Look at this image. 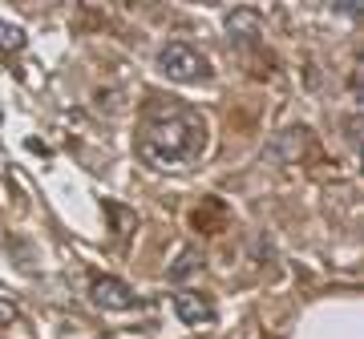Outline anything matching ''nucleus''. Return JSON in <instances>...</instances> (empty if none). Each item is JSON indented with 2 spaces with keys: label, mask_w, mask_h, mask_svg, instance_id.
Returning a JSON list of instances; mask_svg holds the SVG:
<instances>
[{
  "label": "nucleus",
  "mask_w": 364,
  "mask_h": 339,
  "mask_svg": "<svg viewBox=\"0 0 364 339\" xmlns=\"http://www.w3.org/2000/svg\"><path fill=\"white\" fill-rule=\"evenodd\" d=\"M134 150L150 170L182 174L207 150V121L186 105H154L138 126Z\"/></svg>",
  "instance_id": "f257e3e1"
},
{
  "label": "nucleus",
  "mask_w": 364,
  "mask_h": 339,
  "mask_svg": "<svg viewBox=\"0 0 364 339\" xmlns=\"http://www.w3.org/2000/svg\"><path fill=\"white\" fill-rule=\"evenodd\" d=\"M158 69H162V77L166 81H178V85H191V81H207L210 77L207 57H203L195 45H186V40H170V45H162V52H158Z\"/></svg>",
  "instance_id": "f03ea898"
},
{
  "label": "nucleus",
  "mask_w": 364,
  "mask_h": 339,
  "mask_svg": "<svg viewBox=\"0 0 364 339\" xmlns=\"http://www.w3.org/2000/svg\"><path fill=\"white\" fill-rule=\"evenodd\" d=\"M90 299H93V307H102V311H130V307H138V295H134L122 279H114V274H97V279H93Z\"/></svg>",
  "instance_id": "7ed1b4c3"
},
{
  "label": "nucleus",
  "mask_w": 364,
  "mask_h": 339,
  "mask_svg": "<svg viewBox=\"0 0 364 339\" xmlns=\"http://www.w3.org/2000/svg\"><path fill=\"white\" fill-rule=\"evenodd\" d=\"M174 315L186 327H207V323H215V303L207 295H198V291H178L174 295Z\"/></svg>",
  "instance_id": "20e7f679"
},
{
  "label": "nucleus",
  "mask_w": 364,
  "mask_h": 339,
  "mask_svg": "<svg viewBox=\"0 0 364 339\" xmlns=\"http://www.w3.org/2000/svg\"><path fill=\"white\" fill-rule=\"evenodd\" d=\"M263 33V16L255 9H231L227 13V37L235 45H251V40Z\"/></svg>",
  "instance_id": "39448f33"
},
{
  "label": "nucleus",
  "mask_w": 364,
  "mask_h": 339,
  "mask_svg": "<svg viewBox=\"0 0 364 339\" xmlns=\"http://www.w3.org/2000/svg\"><path fill=\"white\" fill-rule=\"evenodd\" d=\"M304 142H308L304 126H287V130L267 145V157H272L275 166H287V162H296V157L304 154Z\"/></svg>",
  "instance_id": "423d86ee"
},
{
  "label": "nucleus",
  "mask_w": 364,
  "mask_h": 339,
  "mask_svg": "<svg viewBox=\"0 0 364 339\" xmlns=\"http://www.w3.org/2000/svg\"><path fill=\"white\" fill-rule=\"evenodd\" d=\"M191 222H195V230H207V235H215V230H223V226L231 222V210L223 206V198H207V202H198V206H195Z\"/></svg>",
  "instance_id": "0eeeda50"
},
{
  "label": "nucleus",
  "mask_w": 364,
  "mask_h": 339,
  "mask_svg": "<svg viewBox=\"0 0 364 339\" xmlns=\"http://www.w3.org/2000/svg\"><path fill=\"white\" fill-rule=\"evenodd\" d=\"M198 271H203V250H198V247H182L178 259L166 267V279H170V283H186V279L198 274Z\"/></svg>",
  "instance_id": "6e6552de"
},
{
  "label": "nucleus",
  "mask_w": 364,
  "mask_h": 339,
  "mask_svg": "<svg viewBox=\"0 0 364 339\" xmlns=\"http://www.w3.org/2000/svg\"><path fill=\"white\" fill-rule=\"evenodd\" d=\"M28 45V33L21 25H9V21H0V57H13Z\"/></svg>",
  "instance_id": "1a4fd4ad"
},
{
  "label": "nucleus",
  "mask_w": 364,
  "mask_h": 339,
  "mask_svg": "<svg viewBox=\"0 0 364 339\" xmlns=\"http://www.w3.org/2000/svg\"><path fill=\"white\" fill-rule=\"evenodd\" d=\"M105 214H114V218H117V226H114L117 235H126V230H134V226H138V218H134L130 210L114 206V202H105Z\"/></svg>",
  "instance_id": "9d476101"
},
{
  "label": "nucleus",
  "mask_w": 364,
  "mask_h": 339,
  "mask_svg": "<svg viewBox=\"0 0 364 339\" xmlns=\"http://www.w3.org/2000/svg\"><path fill=\"white\" fill-rule=\"evenodd\" d=\"M16 303L13 299H0V327H9V323H16Z\"/></svg>",
  "instance_id": "9b49d317"
}]
</instances>
